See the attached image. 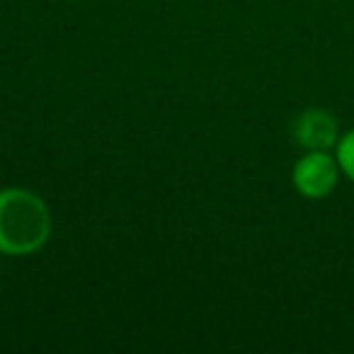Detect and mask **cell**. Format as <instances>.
I'll return each instance as SVG.
<instances>
[{"label":"cell","mask_w":354,"mask_h":354,"mask_svg":"<svg viewBox=\"0 0 354 354\" xmlns=\"http://www.w3.org/2000/svg\"><path fill=\"white\" fill-rule=\"evenodd\" d=\"M51 236V214L39 194L22 187L0 189V252L32 255Z\"/></svg>","instance_id":"6da1fadb"},{"label":"cell","mask_w":354,"mask_h":354,"mask_svg":"<svg viewBox=\"0 0 354 354\" xmlns=\"http://www.w3.org/2000/svg\"><path fill=\"white\" fill-rule=\"evenodd\" d=\"M339 172L337 158L328 151H308L291 170V183L301 197L325 199L337 187Z\"/></svg>","instance_id":"7a4b0ae2"},{"label":"cell","mask_w":354,"mask_h":354,"mask_svg":"<svg viewBox=\"0 0 354 354\" xmlns=\"http://www.w3.org/2000/svg\"><path fill=\"white\" fill-rule=\"evenodd\" d=\"M294 141L306 151H330L337 146L339 131H337V119L333 112L323 107H308L294 119Z\"/></svg>","instance_id":"3957f363"},{"label":"cell","mask_w":354,"mask_h":354,"mask_svg":"<svg viewBox=\"0 0 354 354\" xmlns=\"http://www.w3.org/2000/svg\"><path fill=\"white\" fill-rule=\"evenodd\" d=\"M337 165L342 170V175H347L354 183V129H349L344 136H339L337 141Z\"/></svg>","instance_id":"277c9868"}]
</instances>
